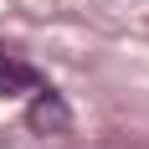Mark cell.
Here are the masks:
<instances>
[{"label":"cell","mask_w":149,"mask_h":149,"mask_svg":"<svg viewBox=\"0 0 149 149\" xmlns=\"http://www.w3.org/2000/svg\"><path fill=\"white\" fill-rule=\"evenodd\" d=\"M26 123L36 129V134H62L67 123H72V113H67V103H62V93H52L41 82V88L31 93V108H26Z\"/></svg>","instance_id":"1"},{"label":"cell","mask_w":149,"mask_h":149,"mask_svg":"<svg viewBox=\"0 0 149 149\" xmlns=\"http://www.w3.org/2000/svg\"><path fill=\"white\" fill-rule=\"evenodd\" d=\"M36 88H41V77L0 46V93H36Z\"/></svg>","instance_id":"2"}]
</instances>
